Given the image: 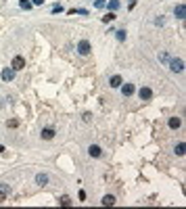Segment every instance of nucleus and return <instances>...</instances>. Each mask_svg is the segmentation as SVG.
<instances>
[{
    "mask_svg": "<svg viewBox=\"0 0 186 209\" xmlns=\"http://www.w3.org/2000/svg\"><path fill=\"white\" fill-rule=\"evenodd\" d=\"M11 192V188H8V184H2L0 186V203H4L6 201V195Z\"/></svg>",
    "mask_w": 186,
    "mask_h": 209,
    "instance_id": "obj_8",
    "label": "nucleus"
},
{
    "mask_svg": "<svg viewBox=\"0 0 186 209\" xmlns=\"http://www.w3.org/2000/svg\"><path fill=\"white\" fill-rule=\"evenodd\" d=\"M6 125H8V128H17V125H19V121H17V119H8V121H6Z\"/></svg>",
    "mask_w": 186,
    "mask_h": 209,
    "instance_id": "obj_20",
    "label": "nucleus"
},
{
    "mask_svg": "<svg viewBox=\"0 0 186 209\" xmlns=\"http://www.w3.org/2000/svg\"><path fill=\"white\" fill-rule=\"evenodd\" d=\"M88 153H90V157H100V155H102V149H100L98 144H90Z\"/></svg>",
    "mask_w": 186,
    "mask_h": 209,
    "instance_id": "obj_5",
    "label": "nucleus"
},
{
    "mask_svg": "<svg viewBox=\"0 0 186 209\" xmlns=\"http://www.w3.org/2000/svg\"><path fill=\"white\" fill-rule=\"evenodd\" d=\"M159 59H161V61H163V63H167V61H169V54H165V52H163V54H161V57H159Z\"/></svg>",
    "mask_w": 186,
    "mask_h": 209,
    "instance_id": "obj_22",
    "label": "nucleus"
},
{
    "mask_svg": "<svg viewBox=\"0 0 186 209\" xmlns=\"http://www.w3.org/2000/svg\"><path fill=\"white\" fill-rule=\"evenodd\" d=\"M180 125H182L180 117H172V119H169V128H172V130H178Z\"/></svg>",
    "mask_w": 186,
    "mask_h": 209,
    "instance_id": "obj_11",
    "label": "nucleus"
},
{
    "mask_svg": "<svg viewBox=\"0 0 186 209\" xmlns=\"http://www.w3.org/2000/svg\"><path fill=\"white\" fill-rule=\"evenodd\" d=\"M42 138H44V140H52V138H54V130H52V128H44V130H42Z\"/></svg>",
    "mask_w": 186,
    "mask_h": 209,
    "instance_id": "obj_10",
    "label": "nucleus"
},
{
    "mask_svg": "<svg viewBox=\"0 0 186 209\" xmlns=\"http://www.w3.org/2000/svg\"><path fill=\"white\" fill-rule=\"evenodd\" d=\"M59 203H61V205H63V207H69V205H71V199H69V197H67V195H63V197H61V199H59Z\"/></svg>",
    "mask_w": 186,
    "mask_h": 209,
    "instance_id": "obj_15",
    "label": "nucleus"
},
{
    "mask_svg": "<svg viewBox=\"0 0 186 209\" xmlns=\"http://www.w3.org/2000/svg\"><path fill=\"white\" fill-rule=\"evenodd\" d=\"M121 94H123V96H132V94H134V86H132V84H123V86H121Z\"/></svg>",
    "mask_w": 186,
    "mask_h": 209,
    "instance_id": "obj_7",
    "label": "nucleus"
},
{
    "mask_svg": "<svg viewBox=\"0 0 186 209\" xmlns=\"http://www.w3.org/2000/svg\"><path fill=\"white\" fill-rule=\"evenodd\" d=\"M78 199H80V201H86V192H84V190H80V195H78Z\"/></svg>",
    "mask_w": 186,
    "mask_h": 209,
    "instance_id": "obj_23",
    "label": "nucleus"
},
{
    "mask_svg": "<svg viewBox=\"0 0 186 209\" xmlns=\"http://www.w3.org/2000/svg\"><path fill=\"white\" fill-rule=\"evenodd\" d=\"M78 52H80V54H84V57H86V54H90V42L82 40L80 44H78Z\"/></svg>",
    "mask_w": 186,
    "mask_h": 209,
    "instance_id": "obj_3",
    "label": "nucleus"
},
{
    "mask_svg": "<svg viewBox=\"0 0 186 209\" xmlns=\"http://www.w3.org/2000/svg\"><path fill=\"white\" fill-rule=\"evenodd\" d=\"M36 182L44 186V184H46V182H48V176H46V174H38V176H36Z\"/></svg>",
    "mask_w": 186,
    "mask_h": 209,
    "instance_id": "obj_14",
    "label": "nucleus"
},
{
    "mask_svg": "<svg viewBox=\"0 0 186 209\" xmlns=\"http://www.w3.org/2000/svg\"><path fill=\"white\" fill-rule=\"evenodd\" d=\"M113 19H115V13H109V15H105V17H102V21H105V23H111Z\"/></svg>",
    "mask_w": 186,
    "mask_h": 209,
    "instance_id": "obj_18",
    "label": "nucleus"
},
{
    "mask_svg": "<svg viewBox=\"0 0 186 209\" xmlns=\"http://www.w3.org/2000/svg\"><path fill=\"white\" fill-rule=\"evenodd\" d=\"M115 34H117V40H119V42L126 40V32H123V29H119V32H115Z\"/></svg>",
    "mask_w": 186,
    "mask_h": 209,
    "instance_id": "obj_19",
    "label": "nucleus"
},
{
    "mask_svg": "<svg viewBox=\"0 0 186 209\" xmlns=\"http://www.w3.org/2000/svg\"><path fill=\"white\" fill-rule=\"evenodd\" d=\"M34 4H38V6H40V4H44V0H34Z\"/></svg>",
    "mask_w": 186,
    "mask_h": 209,
    "instance_id": "obj_24",
    "label": "nucleus"
},
{
    "mask_svg": "<svg viewBox=\"0 0 186 209\" xmlns=\"http://www.w3.org/2000/svg\"><path fill=\"white\" fill-rule=\"evenodd\" d=\"M113 203H115V197L113 195H105L102 197V205H113Z\"/></svg>",
    "mask_w": 186,
    "mask_h": 209,
    "instance_id": "obj_13",
    "label": "nucleus"
},
{
    "mask_svg": "<svg viewBox=\"0 0 186 209\" xmlns=\"http://www.w3.org/2000/svg\"><path fill=\"white\" fill-rule=\"evenodd\" d=\"M184 142H180V144H178V146H176V155H180V157H182V155H184Z\"/></svg>",
    "mask_w": 186,
    "mask_h": 209,
    "instance_id": "obj_16",
    "label": "nucleus"
},
{
    "mask_svg": "<svg viewBox=\"0 0 186 209\" xmlns=\"http://www.w3.org/2000/svg\"><path fill=\"white\" fill-rule=\"evenodd\" d=\"M11 67H13V69H15V71H19V69H23V67H25V59H23V57H19V54H17V57H15V59H13V63H11Z\"/></svg>",
    "mask_w": 186,
    "mask_h": 209,
    "instance_id": "obj_2",
    "label": "nucleus"
},
{
    "mask_svg": "<svg viewBox=\"0 0 186 209\" xmlns=\"http://www.w3.org/2000/svg\"><path fill=\"white\" fill-rule=\"evenodd\" d=\"M138 96L142 98V100H148V98H153V90L144 86V88H140V90H138Z\"/></svg>",
    "mask_w": 186,
    "mask_h": 209,
    "instance_id": "obj_4",
    "label": "nucleus"
},
{
    "mask_svg": "<svg viewBox=\"0 0 186 209\" xmlns=\"http://www.w3.org/2000/svg\"><path fill=\"white\" fill-rule=\"evenodd\" d=\"M169 69H172L174 73H182V71H184V61H182V59H172V61H169Z\"/></svg>",
    "mask_w": 186,
    "mask_h": 209,
    "instance_id": "obj_1",
    "label": "nucleus"
},
{
    "mask_svg": "<svg viewBox=\"0 0 186 209\" xmlns=\"http://www.w3.org/2000/svg\"><path fill=\"white\" fill-rule=\"evenodd\" d=\"M174 13H176V17H178V19H184V17H186V6H184V4H178Z\"/></svg>",
    "mask_w": 186,
    "mask_h": 209,
    "instance_id": "obj_9",
    "label": "nucleus"
},
{
    "mask_svg": "<svg viewBox=\"0 0 186 209\" xmlns=\"http://www.w3.org/2000/svg\"><path fill=\"white\" fill-rule=\"evenodd\" d=\"M13 78H15V69H13V67H8V69L2 71V80H4V82H11Z\"/></svg>",
    "mask_w": 186,
    "mask_h": 209,
    "instance_id": "obj_6",
    "label": "nucleus"
},
{
    "mask_svg": "<svg viewBox=\"0 0 186 209\" xmlns=\"http://www.w3.org/2000/svg\"><path fill=\"white\" fill-rule=\"evenodd\" d=\"M21 8H25V11H27V8H32V4H29L27 0H21Z\"/></svg>",
    "mask_w": 186,
    "mask_h": 209,
    "instance_id": "obj_21",
    "label": "nucleus"
},
{
    "mask_svg": "<svg viewBox=\"0 0 186 209\" xmlns=\"http://www.w3.org/2000/svg\"><path fill=\"white\" fill-rule=\"evenodd\" d=\"M109 86H111V88H119V86H121V78H119V75H113Z\"/></svg>",
    "mask_w": 186,
    "mask_h": 209,
    "instance_id": "obj_12",
    "label": "nucleus"
},
{
    "mask_svg": "<svg viewBox=\"0 0 186 209\" xmlns=\"http://www.w3.org/2000/svg\"><path fill=\"white\" fill-rule=\"evenodd\" d=\"M109 8H111V11H117V8H119V0H111V2H109Z\"/></svg>",
    "mask_w": 186,
    "mask_h": 209,
    "instance_id": "obj_17",
    "label": "nucleus"
}]
</instances>
